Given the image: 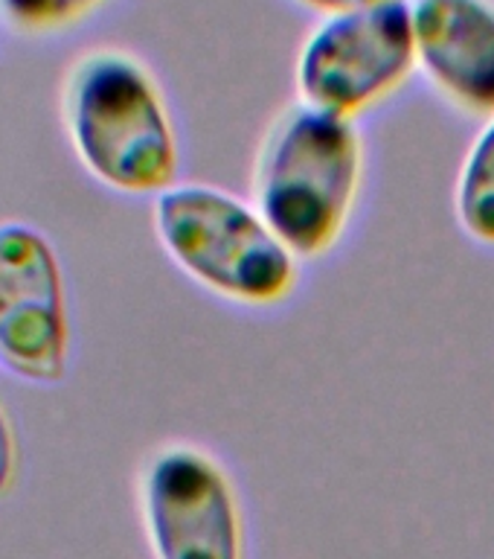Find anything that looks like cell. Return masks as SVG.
<instances>
[{
	"instance_id": "6da1fadb",
	"label": "cell",
	"mask_w": 494,
	"mask_h": 559,
	"mask_svg": "<svg viewBox=\"0 0 494 559\" xmlns=\"http://www.w3.org/2000/svg\"><path fill=\"white\" fill-rule=\"evenodd\" d=\"M61 122L82 169L105 190L157 199L178 183L172 111L137 56L113 47L79 56L61 85Z\"/></svg>"
},
{
	"instance_id": "30bf717a",
	"label": "cell",
	"mask_w": 494,
	"mask_h": 559,
	"mask_svg": "<svg viewBox=\"0 0 494 559\" xmlns=\"http://www.w3.org/2000/svg\"><path fill=\"white\" fill-rule=\"evenodd\" d=\"M17 475V435L9 419L3 402H0V496L9 492Z\"/></svg>"
},
{
	"instance_id": "277c9868",
	"label": "cell",
	"mask_w": 494,
	"mask_h": 559,
	"mask_svg": "<svg viewBox=\"0 0 494 559\" xmlns=\"http://www.w3.org/2000/svg\"><path fill=\"white\" fill-rule=\"evenodd\" d=\"M419 70L410 0L323 17L305 35L294 82L300 103L358 120Z\"/></svg>"
},
{
	"instance_id": "52a82bcc",
	"label": "cell",
	"mask_w": 494,
	"mask_h": 559,
	"mask_svg": "<svg viewBox=\"0 0 494 559\" xmlns=\"http://www.w3.org/2000/svg\"><path fill=\"white\" fill-rule=\"evenodd\" d=\"M417 61L439 94L494 117V0H410Z\"/></svg>"
},
{
	"instance_id": "3957f363",
	"label": "cell",
	"mask_w": 494,
	"mask_h": 559,
	"mask_svg": "<svg viewBox=\"0 0 494 559\" xmlns=\"http://www.w3.org/2000/svg\"><path fill=\"white\" fill-rule=\"evenodd\" d=\"M152 227L174 269L227 304L270 309L300 283V257L253 201L225 187L178 181L155 199Z\"/></svg>"
},
{
	"instance_id": "8992f818",
	"label": "cell",
	"mask_w": 494,
	"mask_h": 559,
	"mask_svg": "<svg viewBox=\"0 0 494 559\" xmlns=\"http://www.w3.org/2000/svg\"><path fill=\"white\" fill-rule=\"evenodd\" d=\"M73 353L68 280L41 227L0 218V367L26 384L68 379Z\"/></svg>"
},
{
	"instance_id": "5b68a950",
	"label": "cell",
	"mask_w": 494,
	"mask_h": 559,
	"mask_svg": "<svg viewBox=\"0 0 494 559\" xmlns=\"http://www.w3.org/2000/svg\"><path fill=\"white\" fill-rule=\"evenodd\" d=\"M137 498L155 559H244L239 492L225 463L207 449H155L140 469Z\"/></svg>"
},
{
	"instance_id": "ba28073f",
	"label": "cell",
	"mask_w": 494,
	"mask_h": 559,
	"mask_svg": "<svg viewBox=\"0 0 494 559\" xmlns=\"http://www.w3.org/2000/svg\"><path fill=\"white\" fill-rule=\"evenodd\" d=\"M454 216L471 242L494 248V117L462 157L454 183Z\"/></svg>"
},
{
	"instance_id": "8fae6325",
	"label": "cell",
	"mask_w": 494,
	"mask_h": 559,
	"mask_svg": "<svg viewBox=\"0 0 494 559\" xmlns=\"http://www.w3.org/2000/svg\"><path fill=\"white\" fill-rule=\"evenodd\" d=\"M294 3L321 12L323 17H329L344 15V12H358V9L366 7H382V3H393V0H294Z\"/></svg>"
},
{
	"instance_id": "7a4b0ae2",
	"label": "cell",
	"mask_w": 494,
	"mask_h": 559,
	"mask_svg": "<svg viewBox=\"0 0 494 559\" xmlns=\"http://www.w3.org/2000/svg\"><path fill=\"white\" fill-rule=\"evenodd\" d=\"M364 164L356 120L297 99L262 138L251 201L300 262H314L347 234L364 187Z\"/></svg>"
},
{
	"instance_id": "9c48e42d",
	"label": "cell",
	"mask_w": 494,
	"mask_h": 559,
	"mask_svg": "<svg viewBox=\"0 0 494 559\" xmlns=\"http://www.w3.org/2000/svg\"><path fill=\"white\" fill-rule=\"evenodd\" d=\"M105 0H0V17L26 35H47L76 26Z\"/></svg>"
}]
</instances>
